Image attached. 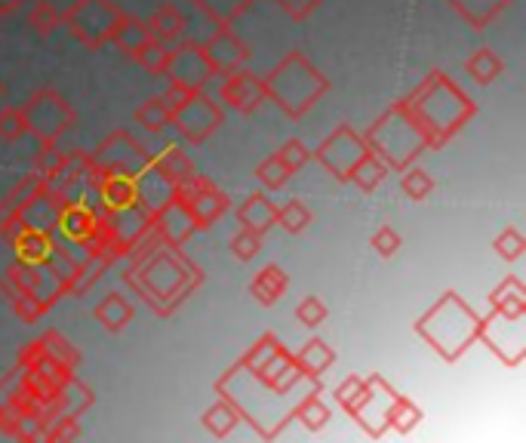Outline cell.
<instances>
[{
    "instance_id": "cell-20",
    "label": "cell",
    "mask_w": 526,
    "mask_h": 443,
    "mask_svg": "<svg viewBox=\"0 0 526 443\" xmlns=\"http://www.w3.org/2000/svg\"><path fill=\"white\" fill-rule=\"evenodd\" d=\"M59 225H62V231H65L68 237H74V240H87V237H93V234L99 231L96 216H93L87 207H77V204H71V207L62 210Z\"/></svg>"
},
{
    "instance_id": "cell-39",
    "label": "cell",
    "mask_w": 526,
    "mask_h": 443,
    "mask_svg": "<svg viewBox=\"0 0 526 443\" xmlns=\"http://www.w3.org/2000/svg\"><path fill=\"white\" fill-rule=\"evenodd\" d=\"M296 317H299V324H305V327H320L323 320H327V305H323L317 296H308V299L296 308Z\"/></svg>"
},
{
    "instance_id": "cell-19",
    "label": "cell",
    "mask_w": 526,
    "mask_h": 443,
    "mask_svg": "<svg viewBox=\"0 0 526 443\" xmlns=\"http://www.w3.org/2000/svg\"><path fill=\"white\" fill-rule=\"evenodd\" d=\"M96 320L105 330L117 333V330H124L133 320V305L124 296H108L105 302L96 305Z\"/></svg>"
},
{
    "instance_id": "cell-2",
    "label": "cell",
    "mask_w": 526,
    "mask_h": 443,
    "mask_svg": "<svg viewBox=\"0 0 526 443\" xmlns=\"http://www.w3.org/2000/svg\"><path fill=\"white\" fill-rule=\"evenodd\" d=\"M117 16H120V10L111 4V0H77L65 16V25L71 28V34L84 47L99 50L111 37V28H114Z\"/></svg>"
},
{
    "instance_id": "cell-1",
    "label": "cell",
    "mask_w": 526,
    "mask_h": 443,
    "mask_svg": "<svg viewBox=\"0 0 526 443\" xmlns=\"http://www.w3.org/2000/svg\"><path fill=\"white\" fill-rule=\"evenodd\" d=\"M25 114V127L28 133H34L40 142H56L65 130H71L74 124V111L65 102V96H59L56 90H40L34 93L25 105H19Z\"/></svg>"
},
{
    "instance_id": "cell-30",
    "label": "cell",
    "mask_w": 526,
    "mask_h": 443,
    "mask_svg": "<svg viewBox=\"0 0 526 443\" xmlns=\"http://www.w3.org/2000/svg\"><path fill=\"white\" fill-rule=\"evenodd\" d=\"M400 191L407 194L410 200H425V197L434 191V179H431L425 170L413 167L410 173H403V179H400Z\"/></svg>"
},
{
    "instance_id": "cell-22",
    "label": "cell",
    "mask_w": 526,
    "mask_h": 443,
    "mask_svg": "<svg viewBox=\"0 0 526 443\" xmlns=\"http://www.w3.org/2000/svg\"><path fill=\"white\" fill-rule=\"evenodd\" d=\"M160 231L164 234H170L173 240H182V237H188L191 234V228H194V219H191V213H188V207L185 204H176V200H170V204L160 210Z\"/></svg>"
},
{
    "instance_id": "cell-5",
    "label": "cell",
    "mask_w": 526,
    "mask_h": 443,
    "mask_svg": "<svg viewBox=\"0 0 526 443\" xmlns=\"http://www.w3.org/2000/svg\"><path fill=\"white\" fill-rule=\"evenodd\" d=\"M173 124L182 130L188 142H204L222 124V111L200 90V93H191V99L173 114Z\"/></svg>"
},
{
    "instance_id": "cell-29",
    "label": "cell",
    "mask_w": 526,
    "mask_h": 443,
    "mask_svg": "<svg viewBox=\"0 0 526 443\" xmlns=\"http://www.w3.org/2000/svg\"><path fill=\"white\" fill-rule=\"evenodd\" d=\"M336 397H339V404H342L348 413H360V407L370 400V385L360 382V379H348V382L336 391Z\"/></svg>"
},
{
    "instance_id": "cell-32",
    "label": "cell",
    "mask_w": 526,
    "mask_h": 443,
    "mask_svg": "<svg viewBox=\"0 0 526 443\" xmlns=\"http://www.w3.org/2000/svg\"><path fill=\"white\" fill-rule=\"evenodd\" d=\"M259 250H262V234H256V231H250V228L237 231V234L231 237V253H234V259H240V262L256 259Z\"/></svg>"
},
{
    "instance_id": "cell-35",
    "label": "cell",
    "mask_w": 526,
    "mask_h": 443,
    "mask_svg": "<svg viewBox=\"0 0 526 443\" xmlns=\"http://www.w3.org/2000/svg\"><path fill=\"white\" fill-rule=\"evenodd\" d=\"M299 419H302L311 431H320L323 425L330 422V407L323 404L320 397H308L305 404L299 407Z\"/></svg>"
},
{
    "instance_id": "cell-34",
    "label": "cell",
    "mask_w": 526,
    "mask_h": 443,
    "mask_svg": "<svg viewBox=\"0 0 526 443\" xmlns=\"http://www.w3.org/2000/svg\"><path fill=\"white\" fill-rule=\"evenodd\" d=\"M25 133H28V127H25L22 108H4V111H0V139H4V142H16Z\"/></svg>"
},
{
    "instance_id": "cell-23",
    "label": "cell",
    "mask_w": 526,
    "mask_h": 443,
    "mask_svg": "<svg viewBox=\"0 0 526 443\" xmlns=\"http://www.w3.org/2000/svg\"><path fill=\"white\" fill-rule=\"evenodd\" d=\"M465 71L477 80V84H493V80L502 74V59L493 50H477L465 62Z\"/></svg>"
},
{
    "instance_id": "cell-38",
    "label": "cell",
    "mask_w": 526,
    "mask_h": 443,
    "mask_svg": "<svg viewBox=\"0 0 526 443\" xmlns=\"http://www.w3.org/2000/svg\"><path fill=\"white\" fill-rule=\"evenodd\" d=\"M308 157H311V151H308L305 142H299V139H290L287 145H283V148L277 151V160H280V164L287 167L290 173H296L299 167H305Z\"/></svg>"
},
{
    "instance_id": "cell-42",
    "label": "cell",
    "mask_w": 526,
    "mask_h": 443,
    "mask_svg": "<svg viewBox=\"0 0 526 443\" xmlns=\"http://www.w3.org/2000/svg\"><path fill=\"white\" fill-rule=\"evenodd\" d=\"M10 280H13V284H16L22 293H34V290H37V284H40L37 265H28V262L16 265V268L10 271Z\"/></svg>"
},
{
    "instance_id": "cell-41",
    "label": "cell",
    "mask_w": 526,
    "mask_h": 443,
    "mask_svg": "<svg viewBox=\"0 0 526 443\" xmlns=\"http://www.w3.org/2000/svg\"><path fill=\"white\" fill-rule=\"evenodd\" d=\"M400 244H403V240H400V234L391 228V225H385V228H379L376 234H373V250L379 253V256H394L397 250H400Z\"/></svg>"
},
{
    "instance_id": "cell-4",
    "label": "cell",
    "mask_w": 526,
    "mask_h": 443,
    "mask_svg": "<svg viewBox=\"0 0 526 443\" xmlns=\"http://www.w3.org/2000/svg\"><path fill=\"white\" fill-rule=\"evenodd\" d=\"M170 84L185 87L191 93H200L207 87V80L213 77V68L204 56V47H194V44H182L179 50H170V62L167 71Z\"/></svg>"
},
{
    "instance_id": "cell-11",
    "label": "cell",
    "mask_w": 526,
    "mask_h": 443,
    "mask_svg": "<svg viewBox=\"0 0 526 443\" xmlns=\"http://www.w3.org/2000/svg\"><path fill=\"white\" fill-rule=\"evenodd\" d=\"M148 31L154 40H160V44H173V40H182L185 28H188V19L179 7L173 4H164V7H157L151 16H148Z\"/></svg>"
},
{
    "instance_id": "cell-25",
    "label": "cell",
    "mask_w": 526,
    "mask_h": 443,
    "mask_svg": "<svg viewBox=\"0 0 526 443\" xmlns=\"http://www.w3.org/2000/svg\"><path fill=\"white\" fill-rule=\"evenodd\" d=\"M311 210L302 204V200H287V204H283L280 210H277V222L283 225V228H287L290 234H299V231H305L308 225H311Z\"/></svg>"
},
{
    "instance_id": "cell-6",
    "label": "cell",
    "mask_w": 526,
    "mask_h": 443,
    "mask_svg": "<svg viewBox=\"0 0 526 443\" xmlns=\"http://www.w3.org/2000/svg\"><path fill=\"white\" fill-rule=\"evenodd\" d=\"M363 154H367V148H363V142L348 127H342L336 136H330L317 151L320 164L327 167L336 179H348V170L357 164Z\"/></svg>"
},
{
    "instance_id": "cell-18",
    "label": "cell",
    "mask_w": 526,
    "mask_h": 443,
    "mask_svg": "<svg viewBox=\"0 0 526 443\" xmlns=\"http://www.w3.org/2000/svg\"><path fill=\"white\" fill-rule=\"evenodd\" d=\"M154 173H157L160 179H164L167 185H176L179 179L191 176L194 170H191L188 154L179 151L176 145H170V148H164V154H160V157L154 160Z\"/></svg>"
},
{
    "instance_id": "cell-27",
    "label": "cell",
    "mask_w": 526,
    "mask_h": 443,
    "mask_svg": "<svg viewBox=\"0 0 526 443\" xmlns=\"http://www.w3.org/2000/svg\"><path fill=\"white\" fill-rule=\"evenodd\" d=\"M237 410L231 407V404H216L213 410H207L204 413V425H207V431L210 434H216V437H225V434H231L234 431V425H237Z\"/></svg>"
},
{
    "instance_id": "cell-46",
    "label": "cell",
    "mask_w": 526,
    "mask_h": 443,
    "mask_svg": "<svg viewBox=\"0 0 526 443\" xmlns=\"http://www.w3.org/2000/svg\"><path fill=\"white\" fill-rule=\"evenodd\" d=\"M22 7V0H0V16H13Z\"/></svg>"
},
{
    "instance_id": "cell-7",
    "label": "cell",
    "mask_w": 526,
    "mask_h": 443,
    "mask_svg": "<svg viewBox=\"0 0 526 443\" xmlns=\"http://www.w3.org/2000/svg\"><path fill=\"white\" fill-rule=\"evenodd\" d=\"M204 56L213 68V74H234L240 71V65L247 62V47H244V40H240L234 31H216L210 37V44L204 47Z\"/></svg>"
},
{
    "instance_id": "cell-33",
    "label": "cell",
    "mask_w": 526,
    "mask_h": 443,
    "mask_svg": "<svg viewBox=\"0 0 526 443\" xmlns=\"http://www.w3.org/2000/svg\"><path fill=\"white\" fill-rule=\"evenodd\" d=\"M419 419H422L419 407L410 404V400H403V397H397L394 404H391V410H388V422H391L397 431H410Z\"/></svg>"
},
{
    "instance_id": "cell-37",
    "label": "cell",
    "mask_w": 526,
    "mask_h": 443,
    "mask_svg": "<svg viewBox=\"0 0 526 443\" xmlns=\"http://www.w3.org/2000/svg\"><path fill=\"white\" fill-rule=\"evenodd\" d=\"M493 250L502 256V259H517L523 250H526V240L517 228H505L496 240H493Z\"/></svg>"
},
{
    "instance_id": "cell-26",
    "label": "cell",
    "mask_w": 526,
    "mask_h": 443,
    "mask_svg": "<svg viewBox=\"0 0 526 443\" xmlns=\"http://www.w3.org/2000/svg\"><path fill=\"white\" fill-rule=\"evenodd\" d=\"M133 59H136L145 71H151V74H164V71H167V62H170V47L151 37L148 44H145Z\"/></svg>"
},
{
    "instance_id": "cell-36",
    "label": "cell",
    "mask_w": 526,
    "mask_h": 443,
    "mask_svg": "<svg viewBox=\"0 0 526 443\" xmlns=\"http://www.w3.org/2000/svg\"><path fill=\"white\" fill-rule=\"evenodd\" d=\"M210 188V182L207 179H200V176H185V179H179L176 185H173V191H170V200H176V204H191V200L197 197V194H204Z\"/></svg>"
},
{
    "instance_id": "cell-3",
    "label": "cell",
    "mask_w": 526,
    "mask_h": 443,
    "mask_svg": "<svg viewBox=\"0 0 526 443\" xmlns=\"http://www.w3.org/2000/svg\"><path fill=\"white\" fill-rule=\"evenodd\" d=\"M265 90H268V96H274V99H280V96H287L290 90H296V96H293V102H296V108H293V114H302L305 108H311L314 105V99L327 90V84L317 77V71L308 65V62H302L299 56H293V65H290V59H287V65H280L274 74H271V80L265 84Z\"/></svg>"
},
{
    "instance_id": "cell-28",
    "label": "cell",
    "mask_w": 526,
    "mask_h": 443,
    "mask_svg": "<svg viewBox=\"0 0 526 443\" xmlns=\"http://www.w3.org/2000/svg\"><path fill=\"white\" fill-rule=\"evenodd\" d=\"M28 25L40 37H47L59 28V13H56V7L50 4V0H37V4L31 7V13H28Z\"/></svg>"
},
{
    "instance_id": "cell-12",
    "label": "cell",
    "mask_w": 526,
    "mask_h": 443,
    "mask_svg": "<svg viewBox=\"0 0 526 443\" xmlns=\"http://www.w3.org/2000/svg\"><path fill=\"white\" fill-rule=\"evenodd\" d=\"M237 219L244 228H250L256 234H265L271 225H277V207L265 194H253V197L244 200V207L237 210Z\"/></svg>"
},
{
    "instance_id": "cell-45",
    "label": "cell",
    "mask_w": 526,
    "mask_h": 443,
    "mask_svg": "<svg viewBox=\"0 0 526 443\" xmlns=\"http://www.w3.org/2000/svg\"><path fill=\"white\" fill-rule=\"evenodd\" d=\"M277 4L287 10L293 19H308L320 7V0H277Z\"/></svg>"
},
{
    "instance_id": "cell-9",
    "label": "cell",
    "mask_w": 526,
    "mask_h": 443,
    "mask_svg": "<svg viewBox=\"0 0 526 443\" xmlns=\"http://www.w3.org/2000/svg\"><path fill=\"white\" fill-rule=\"evenodd\" d=\"M99 200L102 207L111 210V213H120V210H130L136 200H139V185L133 176L127 173H114V176H105L99 182Z\"/></svg>"
},
{
    "instance_id": "cell-13",
    "label": "cell",
    "mask_w": 526,
    "mask_h": 443,
    "mask_svg": "<svg viewBox=\"0 0 526 443\" xmlns=\"http://www.w3.org/2000/svg\"><path fill=\"white\" fill-rule=\"evenodd\" d=\"M225 207H228L225 194L216 191V188L210 185L204 194H197V197L191 200L188 213H191V219H194V228H207V225H213V222L225 213Z\"/></svg>"
},
{
    "instance_id": "cell-8",
    "label": "cell",
    "mask_w": 526,
    "mask_h": 443,
    "mask_svg": "<svg viewBox=\"0 0 526 443\" xmlns=\"http://www.w3.org/2000/svg\"><path fill=\"white\" fill-rule=\"evenodd\" d=\"M265 96H268V90H265L262 80H256L253 74H244V71L228 74L225 84H222V102L231 105L240 114L256 111L265 102Z\"/></svg>"
},
{
    "instance_id": "cell-44",
    "label": "cell",
    "mask_w": 526,
    "mask_h": 443,
    "mask_svg": "<svg viewBox=\"0 0 526 443\" xmlns=\"http://www.w3.org/2000/svg\"><path fill=\"white\" fill-rule=\"evenodd\" d=\"M13 308H16V314H19L22 320H34V317L44 314V302H37L34 293H19L16 302H13Z\"/></svg>"
},
{
    "instance_id": "cell-31",
    "label": "cell",
    "mask_w": 526,
    "mask_h": 443,
    "mask_svg": "<svg viewBox=\"0 0 526 443\" xmlns=\"http://www.w3.org/2000/svg\"><path fill=\"white\" fill-rule=\"evenodd\" d=\"M256 176H259V182H262L268 191H277V188H283V185L290 182V176H293V173H290L287 167H283L280 160H277V154H274V157L262 160L259 170H256Z\"/></svg>"
},
{
    "instance_id": "cell-17",
    "label": "cell",
    "mask_w": 526,
    "mask_h": 443,
    "mask_svg": "<svg viewBox=\"0 0 526 443\" xmlns=\"http://www.w3.org/2000/svg\"><path fill=\"white\" fill-rule=\"evenodd\" d=\"M336 360V354H333V348L327 345V342H320V339H311L302 351H299V357L293 360L296 364V370L299 373H308V376H320L323 370H327L330 364Z\"/></svg>"
},
{
    "instance_id": "cell-40",
    "label": "cell",
    "mask_w": 526,
    "mask_h": 443,
    "mask_svg": "<svg viewBox=\"0 0 526 443\" xmlns=\"http://www.w3.org/2000/svg\"><path fill=\"white\" fill-rule=\"evenodd\" d=\"M277 354H283V348H280V345H277L271 336H265V339L256 345V351L247 357V367H253V370H259V373H262V370L271 364V360H274Z\"/></svg>"
},
{
    "instance_id": "cell-15",
    "label": "cell",
    "mask_w": 526,
    "mask_h": 443,
    "mask_svg": "<svg viewBox=\"0 0 526 443\" xmlns=\"http://www.w3.org/2000/svg\"><path fill=\"white\" fill-rule=\"evenodd\" d=\"M388 176V164L385 160H379L373 151L363 154L357 164L348 170V179L360 188V191H376L382 185V179Z\"/></svg>"
},
{
    "instance_id": "cell-24",
    "label": "cell",
    "mask_w": 526,
    "mask_h": 443,
    "mask_svg": "<svg viewBox=\"0 0 526 443\" xmlns=\"http://www.w3.org/2000/svg\"><path fill=\"white\" fill-rule=\"evenodd\" d=\"M68 164V154L56 148V142H40V151L34 154V173L37 176H59Z\"/></svg>"
},
{
    "instance_id": "cell-43",
    "label": "cell",
    "mask_w": 526,
    "mask_h": 443,
    "mask_svg": "<svg viewBox=\"0 0 526 443\" xmlns=\"http://www.w3.org/2000/svg\"><path fill=\"white\" fill-rule=\"evenodd\" d=\"M47 342L53 345V348L47 351V357H53L59 367H65V370H74V367H77V351H74V348H71L65 339H56V336H50Z\"/></svg>"
},
{
    "instance_id": "cell-21",
    "label": "cell",
    "mask_w": 526,
    "mask_h": 443,
    "mask_svg": "<svg viewBox=\"0 0 526 443\" xmlns=\"http://www.w3.org/2000/svg\"><path fill=\"white\" fill-rule=\"evenodd\" d=\"M136 124L142 130H148V133H160L164 127H170L173 124V111L164 102V96H154V99L142 102L139 111H136Z\"/></svg>"
},
{
    "instance_id": "cell-16",
    "label": "cell",
    "mask_w": 526,
    "mask_h": 443,
    "mask_svg": "<svg viewBox=\"0 0 526 443\" xmlns=\"http://www.w3.org/2000/svg\"><path fill=\"white\" fill-rule=\"evenodd\" d=\"M16 250H19L22 262H28V265H40V262H47L53 256L50 237L40 228H22V234L16 237Z\"/></svg>"
},
{
    "instance_id": "cell-10",
    "label": "cell",
    "mask_w": 526,
    "mask_h": 443,
    "mask_svg": "<svg viewBox=\"0 0 526 443\" xmlns=\"http://www.w3.org/2000/svg\"><path fill=\"white\" fill-rule=\"evenodd\" d=\"M111 44L120 50V53H127V56H136L148 40H151V31H148V25L142 22V19H136V16H124L120 13L117 16V22H114V28H111Z\"/></svg>"
},
{
    "instance_id": "cell-14",
    "label": "cell",
    "mask_w": 526,
    "mask_h": 443,
    "mask_svg": "<svg viewBox=\"0 0 526 443\" xmlns=\"http://www.w3.org/2000/svg\"><path fill=\"white\" fill-rule=\"evenodd\" d=\"M290 287V277L283 274L277 265H268L256 274V280L250 284V293L262 302V305H274L283 293Z\"/></svg>"
}]
</instances>
